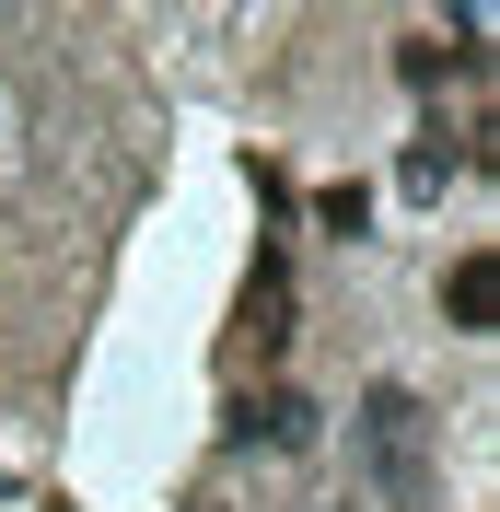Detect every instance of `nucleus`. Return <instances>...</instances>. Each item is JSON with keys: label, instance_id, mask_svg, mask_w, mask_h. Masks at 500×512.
<instances>
[{"label": "nucleus", "instance_id": "obj_1", "mask_svg": "<svg viewBox=\"0 0 500 512\" xmlns=\"http://www.w3.org/2000/svg\"><path fill=\"white\" fill-rule=\"evenodd\" d=\"M431 431H442V419L419 408L407 384H373V396H361L349 443H361V466H373L384 512H431V489H442V466H431Z\"/></svg>", "mask_w": 500, "mask_h": 512}, {"label": "nucleus", "instance_id": "obj_2", "mask_svg": "<svg viewBox=\"0 0 500 512\" xmlns=\"http://www.w3.org/2000/svg\"><path fill=\"white\" fill-rule=\"evenodd\" d=\"M442 303H454V326H466V338H489V326H500V256H489V245H477V256H454Z\"/></svg>", "mask_w": 500, "mask_h": 512}, {"label": "nucleus", "instance_id": "obj_3", "mask_svg": "<svg viewBox=\"0 0 500 512\" xmlns=\"http://www.w3.org/2000/svg\"><path fill=\"white\" fill-rule=\"evenodd\" d=\"M303 431H314V408H303V396H256V408H245V443H268V454H291Z\"/></svg>", "mask_w": 500, "mask_h": 512}, {"label": "nucleus", "instance_id": "obj_4", "mask_svg": "<svg viewBox=\"0 0 500 512\" xmlns=\"http://www.w3.org/2000/svg\"><path fill=\"white\" fill-rule=\"evenodd\" d=\"M454 163H466L454 140H419V152H407V198H442V187H454Z\"/></svg>", "mask_w": 500, "mask_h": 512}, {"label": "nucleus", "instance_id": "obj_5", "mask_svg": "<svg viewBox=\"0 0 500 512\" xmlns=\"http://www.w3.org/2000/svg\"><path fill=\"white\" fill-rule=\"evenodd\" d=\"M477 47H442V35H407V82H442V70H466Z\"/></svg>", "mask_w": 500, "mask_h": 512}, {"label": "nucleus", "instance_id": "obj_6", "mask_svg": "<svg viewBox=\"0 0 500 512\" xmlns=\"http://www.w3.org/2000/svg\"><path fill=\"white\" fill-rule=\"evenodd\" d=\"M314 222H326V233L349 245V233H361V187H326V198H314Z\"/></svg>", "mask_w": 500, "mask_h": 512}]
</instances>
